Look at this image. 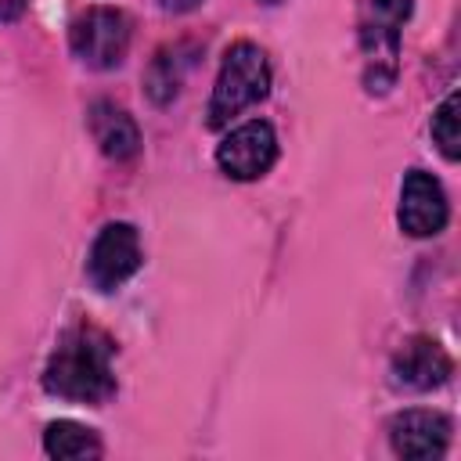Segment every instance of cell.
I'll return each mask as SVG.
<instances>
[{
	"label": "cell",
	"instance_id": "6da1fadb",
	"mask_svg": "<svg viewBox=\"0 0 461 461\" xmlns=\"http://www.w3.org/2000/svg\"><path fill=\"white\" fill-rule=\"evenodd\" d=\"M115 342L97 324H68L43 367V389L68 403L101 407L115 396V371H112Z\"/></svg>",
	"mask_w": 461,
	"mask_h": 461
},
{
	"label": "cell",
	"instance_id": "7a4b0ae2",
	"mask_svg": "<svg viewBox=\"0 0 461 461\" xmlns=\"http://www.w3.org/2000/svg\"><path fill=\"white\" fill-rule=\"evenodd\" d=\"M414 0H360L357 40L364 54V90L382 97L396 86L400 72V32L411 18Z\"/></svg>",
	"mask_w": 461,
	"mask_h": 461
},
{
	"label": "cell",
	"instance_id": "3957f363",
	"mask_svg": "<svg viewBox=\"0 0 461 461\" xmlns=\"http://www.w3.org/2000/svg\"><path fill=\"white\" fill-rule=\"evenodd\" d=\"M270 94V61L267 50L252 40H238L227 47L223 61H220V76L212 83L209 94V108H205V126L209 130H223L230 126L234 115H241L245 108L259 104Z\"/></svg>",
	"mask_w": 461,
	"mask_h": 461
},
{
	"label": "cell",
	"instance_id": "277c9868",
	"mask_svg": "<svg viewBox=\"0 0 461 461\" xmlns=\"http://www.w3.org/2000/svg\"><path fill=\"white\" fill-rule=\"evenodd\" d=\"M130 40H133V25L126 18V11L119 7H86L72 29H68V47H72V58L94 72H112L126 61V50H130Z\"/></svg>",
	"mask_w": 461,
	"mask_h": 461
},
{
	"label": "cell",
	"instance_id": "5b68a950",
	"mask_svg": "<svg viewBox=\"0 0 461 461\" xmlns=\"http://www.w3.org/2000/svg\"><path fill=\"white\" fill-rule=\"evenodd\" d=\"M140 263H144V256H140L137 227L126 220H115L97 230V238L86 252V281L97 292H115L140 270Z\"/></svg>",
	"mask_w": 461,
	"mask_h": 461
},
{
	"label": "cell",
	"instance_id": "8992f818",
	"mask_svg": "<svg viewBox=\"0 0 461 461\" xmlns=\"http://www.w3.org/2000/svg\"><path fill=\"white\" fill-rule=\"evenodd\" d=\"M277 162V133L267 119H249L234 126L216 144V166L230 180H259Z\"/></svg>",
	"mask_w": 461,
	"mask_h": 461
},
{
	"label": "cell",
	"instance_id": "52a82bcc",
	"mask_svg": "<svg viewBox=\"0 0 461 461\" xmlns=\"http://www.w3.org/2000/svg\"><path fill=\"white\" fill-rule=\"evenodd\" d=\"M389 432V447L396 457L407 461H432L443 457L454 436V421L443 411H429V407H407L400 414L389 418L385 425Z\"/></svg>",
	"mask_w": 461,
	"mask_h": 461
},
{
	"label": "cell",
	"instance_id": "ba28073f",
	"mask_svg": "<svg viewBox=\"0 0 461 461\" xmlns=\"http://www.w3.org/2000/svg\"><path fill=\"white\" fill-rule=\"evenodd\" d=\"M396 220H400V230L411 238H436L450 220L443 184L425 169H407L403 184H400Z\"/></svg>",
	"mask_w": 461,
	"mask_h": 461
},
{
	"label": "cell",
	"instance_id": "9c48e42d",
	"mask_svg": "<svg viewBox=\"0 0 461 461\" xmlns=\"http://www.w3.org/2000/svg\"><path fill=\"white\" fill-rule=\"evenodd\" d=\"M450 375H454V360H450V353L432 335L403 339L400 349L393 353V364H389L393 385L396 389H411V393L439 389Z\"/></svg>",
	"mask_w": 461,
	"mask_h": 461
},
{
	"label": "cell",
	"instance_id": "30bf717a",
	"mask_svg": "<svg viewBox=\"0 0 461 461\" xmlns=\"http://www.w3.org/2000/svg\"><path fill=\"white\" fill-rule=\"evenodd\" d=\"M86 126L101 148L104 158H115V162H126L140 151V126L137 119L115 104V101H94L90 112H86Z\"/></svg>",
	"mask_w": 461,
	"mask_h": 461
},
{
	"label": "cell",
	"instance_id": "8fae6325",
	"mask_svg": "<svg viewBox=\"0 0 461 461\" xmlns=\"http://www.w3.org/2000/svg\"><path fill=\"white\" fill-rule=\"evenodd\" d=\"M191 54H194L191 43H166V47L155 50V58L148 61V72H144V94H148L151 104L166 108L180 94Z\"/></svg>",
	"mask_w": 461,
	"mask_h": 461
},
{
	"label": "cell",
	"instance_id": "7c38bea8",
	"mask_svg": "<svg viewBox=\"0 0 461 461\" xmlns=\"http://www.w3.org/2000/svg\"><path fill=\"white\" fill-rule=\"evenodd\" d=\"M43 450L58 461H86V457H101V436L72 418H58L43 429Z\"/></svg>",
	"mask_w": 461,
	"mask_h": 461
},
{
	"label": "cell",
	"instance_id": "4fadbf2b",
	"mask_svg": "<svg viewBox=\"0 0 461 461\" xmlns=\"http://www.w3.org/2000/svg\"><path fill=\"white\" fill-rule=\"evenodd\" d=\"M429 133H432V144L439 148V155L447 162H457L461 158V97H457V90H450L436 104L432 122H429Z\"/></svg>",
	"mask_w": 461,
	"mask_h": 461
},
{
	"label": "cell",
	"instance_id": "5bb4252c",
	"mask_svg": "<svg viewBox=\"0 0 461 461\" xmlns=\"http://www.w3.org/2000/svg\"><path fill=\"white\" fill-rule=\"evenodd\" d=\"M25 4H29V0H0V22H14V18H22Z\"/></svg>",
	"mask_w": 461,
	"mask_h": 461
},
{
	"label": "cell",
	"instance_id": "9a60e30c",
	"mask_svg": "<svg viewBox=\"0 0 461 461\" xmlns=\"http://www.w3.org/2000/svg\"><path fill=\"white\" fill-rule=\"evenodd\" d=\"M202 0H158V7L162 11H169V14H184V11H194Z\"/></svg>",
	"mask_w": 461,
	"mask_h": 461
},
{
	"label": "cell",
	"instance_id": "2e32d148",
	"mask_svg": "<svg viewBox=\"0 0 461 461\" xmlns=\"http://www.w3.org/2000/svg\"><path fill=\"white\" fill-rule=\"evenodd\" d=\"M259 4H270V7H274V4H281V0H259Z\"/></svg>",
	"mask_w": 461,
	"mask_h": 461
}]
</instances>
